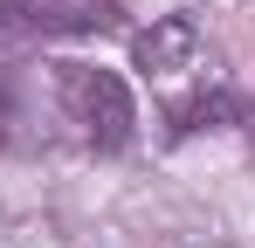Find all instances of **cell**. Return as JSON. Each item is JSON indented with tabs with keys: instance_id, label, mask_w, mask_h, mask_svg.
Segmentation results:
<instances>
[{
	"instance_id": "1",
	"label": "cell",
	"mask_w": 255,
	"mask_h": 248,
	"mask_svg": "<svg viewBox=\"0 0 255 248\" xmlns=\"http://www.w3.org/2000/svg\"><path fill=\"white\" fill-rule=\"evenodd\" d=\"M48 83H55V104H62V118L76 124L83 145H97V152H125L131 138H138V104H131V90H125L118 69L55 62Z\"/></svg>"
},
{
	"instance_id": "2",
	"label": "cell",
	"mask_w": 255,
	"mask_h": 248,
	"mask_svg": "<svg viewBox=\"0 0 255 248\" xmlns=\"http://www.w3.org/2000/svg\"><path fill=\"white\" fill-rule=\"evenodd\" d=\"M118 28V0H0V48Z\"/></svg>"
},
{
	"instance_id": "3",
	"label": "cell",
	"mask_w": 255,
	"mask_h": 248,
	"mask_svg": "<svg viewBox=\"0 0 255 248\" xmlns=\"http://www.w3.org/2000/svg\"><path fill=\"white\" fill-rule=\"evenodd\" d=\"M131 69H138L145 83H179L186 69H200V28H193L186 14L152 21L145 35L131 41Z\"/></svg>"
}]
</instances>
